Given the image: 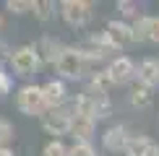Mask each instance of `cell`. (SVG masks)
Returning a JSON list of instances; mask_svg holds the SVG:
<instances>
[{
  "label": "cell",
  "mask_w": 159,
  "mask_h": 156,
  "mask_svg": "<svg viewBox=\"0 0 159 156\" xmlns=\"http://www.w3.org/2000/svg\"><path fill=\"white\" fill-rule=\"evenodd\" d=\"M104 73L110 76L112 86H128V83L136 81V63L128 55H117V57L110 60V65L104 68Z\"/></svg>",
  "instance_id": "obj_6"
},
{
  "label": "cell",
  "mask_w": 159,
  "mask_h": 156,
  "mask_svg": "<svg viewBox=\"0 0 159 156\" xmlns=\"http://www.w3.org/2000/svg\"><path fill=\"white\" fill-rule=\"evenodd\" d=\"M146 156H159V143H151V148L146 151Z\"/></svg>",
  "instance_id": "obj_22"
},
{
  "label": "cell",
  "mask_w": 159,
  "mask_h": 156,
  "mask_svg": "<svg viewBox=\"0 0 159 156\" xmlns=\"http://www.w3.org/2000/svg\"><path fill=\"white\" fill-rule=\"evenodd\" d=\"M31 5H34V3H8V8H11V11H16V13H24L26 8L31 11Z\"/></svg>",
  "instance_id": "obj_21"
},
{
  "label": "cell",
  "mask_w": 159,
  "mask_h": 156,
  "mask_svg": "<svg viewBox=\"0 0 159 156\" xmlns=\"http://www.w3.org/2000/svg\"><path fill=\"white\" fill-rule=\"evenodd\" d=\"M68 156H99V154L94 151L91 143H73V146L68 148Z\"/></svg>",
  "instance_id": "obj_18"
},
{
  "label": "cell",
  "mask_w": 159,
  "mask_h": 156,
  "mask_svg": "<svg viewBox=\"0 0 159 156\" xmlns=\"http://www.w3.org/2000/svg\"><path fill=\"white\" fill-rule=\"evenodd\" d=\"M52 8H55L52 3H34V5H31V11H34V16L39 18V21L52 18Z\"/></svg>",
  "instance_id": "obj_19"
},
{
  "label": "cell",
  "mask_w": 159,
  "mask_h": 156,
  "mask_svg": "<svg viewBox=\"0 0 159 156\" xmlns=\"http://www.w3.org/2000/svg\"><path fill=\"white\" fill-rule=\"evenodd\" d=\"M70 117H73V112H70L68 102H65L63 107H57V109H47V112L42 115V128L47 130L50 135H55V141H57L60 135H68Z\"/></svg>",
  "instance_id": "obj_5"
},
{
  "label": "cell",
  "mask_w": 159,
  "mask_h": 156,
  "mask_svg": "<svg viewBox=\"0 0 159 156\" xmlns=\"http://www.w3.org/2000/svg\"><path fill=\"white\" fill-rule=\"evenodd\" d=\"M60 16L70 29H84L91 21V3H86V0H65V3H60Z\"/></svg>",
  "instance_id": "obj_4"
},
{
  "label": "cell",
  "mask_w": 159,
  "mask_h": 156,
  "mask_svg": "<svg viewBox=\"0 0 159 156\" xmlns=\"http://www.w3.org/2000/svg\"><path fill=\"white\" fill-rule=\"evenodd\" d=\"M42 156H68V148H65L63 141H50L42 148Z\"/></svg>",
  "instance_id": "obj_17"
},
{
  "label": "cell",
  "mask_w": 159,
  "mask_h": 156,
  "mask_svg": "<svg viewBox=\"0 0 159 156\" xmlns=\"http://www.w3.org/2000/svg\"><path fill=\"white\" fill-rule=\"evenodd\" d=\"M55 70H57L63 78H70V81L81 78V76L86 73V63H84L78 47H63L60 57L55 60Z\"/></svg>",
  "instance_id": "obj_3"
},
{
  "label": "cell",
  "mask_w": 159,
  "mask_h": 156,
  "mask_svg": "<svg viewBox=\"0 0 159 156\" xmlns=\"http://www.w3.org/2000/svg\"><path fill=\"white\" fill-rule=\"evenodd\" d=\"M42 94H44V102H47V109H57L63 107L65 102H68V89H65L63 81H57V78H52L42 86Z\"/></svg>",
  "instance_id": "obj_12"
},
{
  "label": "cell",
  "mask_w": 159,
  "mask_h": 156,
  "mask_svg": "<svg viewBox=\"0 0 159 156\" xmlns=\"http://www.w3.org/2000/svg\"><path fill=\"white\" fill-rule=\"evenodd\" d=\"M68 133L76 138V143H91V138H94V133H97V122L89 120V117L73 115V117H70Z\"/></svg>",
  "instance_id": "obj_11"
},
{
  "label": "cell",
  "mask_w": 159,
  "mask_h": 156,
  "mask_svg": "<svg viewBox=\"0 0 159 156\" xmlns=\"http://www.w3.org/2000/svg\"><path fill=\"white\" fill-rule=\"evenodd\" d=\"M104 31L110 34V39L115 42L117 50H123V47H128V44H133V26H130L128 21H123V18H112V21H107Z\"/></svg>",
  "instance_id": "obj_9"
},
{
  "label": "cell",
  "mask_w": 159,
  "mask_h": 156,
  "mask_svg": "<svg viewBox=\"0 0 159 156\" xmlns=\"http://www.w3.org/2000/svg\"><path fill=\"white\" fill-rule=\"evenodd\" d=\"M117 11H120L123 21H125V18H130V21H138V18L143 16V13H141V5L133 3V0H120V3H117Z\"/></svg>",
  "instance_id": "obj_16"
},
{
  "label": "cell",
  "mask_w": 159,
  "mask_h": 156,
  "mask_svg": "<svg viewBox=\"0 0 159 156\" xmlns=\"http://www.w3.org/2000/svg\"><path fill=\"white\" fill-rule=\"evenodd\" d=\"M136 81L149 89H159V57H143L136 65Z\"/></svg>",
  "instance_id": "obj_10"
},
{
  "label": "cell",
  "mask_w": 159,
  "mask_h": 156,
  "mask_svg": "<svg viewBox=\"0 0 159 156\" xmlns=\"http://www.w3.org/2000/svg\"><path fill=\"white\" fill-rule=\"evenodd\" d=\"M16 107L29 117H42L47 112V102H44L42 86H24L16 94Z\"/></svg>",
  "instance_id": "obj_1"
},
{
  "label": "cell",
  "mask_w": 159,
  "mask_h": 156,
  "mask_svg": "<svg viewBox=\"0 0 159 156\" xmlns=\"http://www.w3.org/2000/svg\"><path fill=\"white\" fill-rule=\"evenodd\" d=\"M128 138H130V130L125 128L123 122H117V125H110L107 130H104L102 146L107 148L110 154H117V151L123 154V148H125V143H128Z\"/></svg>",
  "instance_id": "obj_8"
},
{
  "label": "cell",
  "mask_w": 159,
  "mask_h": 156,
  "mask_svg": "<svg viewBox=\"0 0 159 156\" xmlns=\"http://www.w3.org/2000/svg\"><path fill=\"white\" fill-rule=\"evenodd\" d=\"M63 47H65V44H60L57 39H52V37H44L42 42H39V47H37V52H39V60L44 57L47 63H52V65H55V60L60 57Z\"/></svg>",
  "instance_id": "obj_15"
},
{
  "label": "cell",
  "mask_w": 159,
  "mask_h": 156,
  "mask_svg": "<svg viewBox=\"0 0 159 156\" xmlns=\"http://www.w3.org/2000/svg\"><path fill=\"white\" fill-rule=\"evenodd\" d=\"M128 99H130V104H133L136 109H149L151 104H154V89H149V86H143V83L133 81V83H130Z\"/></svg>",
  "instance_id": "obj_13"
},
{
  "label": "cell",
  "mask_w": 159,
  "mask_h": 156,
  "mask_svg": "<svg viewBox=\"0 0 159 156\" xmlns=\"http://www.w3.org/2000/svg\"><path fill=\"white\" fill-rule=\"evenodd\" d=\"M151 141L149 135H143V133H130V138L128 143H125V148H123V154L125 156H146V151L151 148Z\"/></svg>",
  "instance_id": "obj_14"
},
{
  "label": "cell",
  "mask_w": 159,
  "mask_h": 156,
  "mask_svg": "<svg viewBox=\"0 0 159 156\" xmlns=\"http://www.w3.org/2000/svg\"><path fill=\"white\" fill-rule=\"evenodd\" d=\"M13 141V125L8 120H3L0 117V148H5V143Z\"/></svg>",
  "instance_id": "obj_20"
},
{
  "label": "cell",
  "mask_w": 159,
  "mask_h": 156,
  "mask_svg": "<svg viewBox=\"0 0 159 156\" xmlns=\"http://www.w3.org/2000/svg\"><path fill=\"white\" fill-rule=\"evenodd\" d=\"M11 65H13V70H16L18 76L29 78V76H34L37 70H39L42 60H39L37 47H31V44H21V47H16V50L11 52Z\"/></svg>",
  "instance_id": "obj_2"
},
{
  "label": "cell",
  "mask_w": 159,
  "mask_h": 156,
  "mask_svg": "<svg viewBox=\"0 0 159 156\" xmlns=\"http://www.w3.org/2000/svg\"><path fill=\"white\" fill-rule=\"evenodd\" d=\"M133 26V42H149V44H159V16H146L143 13L138 21L130 24Z\"/></svg>",
  "instance_id": "obj_7"
}]
</instances>
